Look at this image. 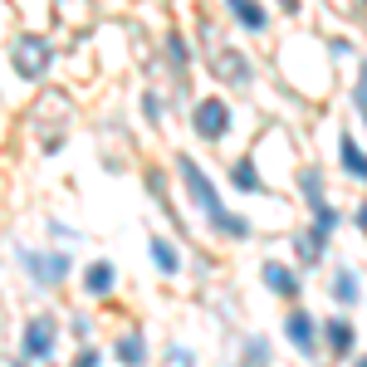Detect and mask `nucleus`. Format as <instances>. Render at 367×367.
<instances>
[{
	"instance_id": "obj_18",
	"label": "nucleus",
	"mask_w": 367,
	"mask_h": 367,
	"mask_svg": "<svg viewBox=\"0 0 367 367\" xmlns=\"http://www.w3.org/2000/svg\"><path fill=\"white\" fill-rule=\"evenodd\" d=\"M74 367H98V353H79V363Z\"/></svg>"
},
{
	"instance_id": "obj_12",
	"label": "nucleus",
	"mask_w": 367,
	"mask_h": 367,
	"mask_svg": "<svg viewBox=\"0 0 367 367\" xmlns=\"http://www.w3.org/2000/svg\"><path fill=\"white\" fill-rule=\"evenodd\" d=\"M235 20H245L250 30H260V25H265V10H255V5H235Z\"/></svg>"
},
{
	"instance_id": "obj_20",
	"label": "nucleus",
	"mask_w": 367,
	"mask_h": 367,
	"mask_svg": "<svg viewBox=\"0 0 367 367\" xmlns=\"http://www.w3.org/2000/svg\"><path fill=\"white\" fill-rule=\"evenodd\" d=\"M15 367H25V363H15Z\"/></svg>"
},
{
	"instance_id": "obj_14",
	"label": "nucleus",
	"mask_w": 367,
	"mask_h": 367,
	"mask_svg": "<svg viewBox=\"0 0 367 367\" xmlns=\"http://www.w3.org/2000/svg\"><path fill=\"white\" fill-rule=\"evenodd\" d=\"M235 186H260V176H255V166H250V162L235 166Z\"/></svg>"
},
{
	"instance_id": "obj_5",
	"label": "nucleus",
	"mask_w": 367,
	"mask_h": 367,
	"mask_svg": "<svg viewBox=\"0 0 367 367\" xmlns=\"http://www.w3.org/2000/svg\"><path fill=\"white\" fill-rule=\"evenodd\" d=\"M225 118H230V113H225L220 98H206L201 108H196V127H201L206 137H220V132H225Z\"/></svg>"
},
{
	"instance_id": "obj_17",
	"label": "nucleus",
	"mask_w": 367,
	"mask_h": 367,
	"mask_svg": "<svg viewBox=\"0 0 367 367\" xmlns=\"http://www.w3.org/2000/svg\"><path fill=\"white\" fill-rule=\"evenodd\" d=\"M358 103H363V118H367V64H363V83H358Z\"/></svg>"
},
{
	"instance_id": "obj_13",
	"label": "nucleus",
	"mask_w": 367,
	"mask_h": 367,
	"mask_svg": "<svg viewBox=\"0 0 367 367\" xmlns=\"http://www.w3.org/2000/svg\"><path fill=\"white\" fill-rule=\"evenodd\" d=\"M333 294H338L343 304H353V299H358V284H353V275H338V284H333Z\"/></svg>"
},
{
	"instance_id": "obj_6",
	"label": "nucleus",
	"mask_w": 367,
	"mask_h": 367,
	"mask_svg": "<svg viewBox=\"0 0 367 367\" xmlns=\"http://www.w3.org/2000/svg\"><path fill=\"white\" fill-rule=\"evenodd\" d=\"M142 353H147V348H142V333H127V338H118V358L127 367H142Z\"/></svg>"
},
{
	"instance_id": "obj_10",
	"label": "nucleus",
	"mask_w": 367,
	"mask_h": 367,
	"mask_svg": "<svg viewBox=\"0 0 367 367\" xmlns=\"http://www.w3.org/2000/svg\"><path fill=\"white\" fill-rule=\"evenodd\" d=\"M83 284L93 289V294H103V289L113 284V270H108V265L98 260V265H88V280H83Z\"/></svg>"
},
{
	"instance_id": "obj_15",
	"label": "nucleus",
	"mask_w": 367,
	"mask_h": 367,
	"mask_svg": "<svg viewBox=\"0 0 367 367\" xmlns=\"http://www.w3.org/2000/svg\"><path fill=\"white\" fill-rule=\"evenodd\" d=\"M328 338H333V348H348V324H333V328H328Z\"/></svg>"
},
{
	"instance_id": "obj_16",
	"label": "nucleus",
	"mask_w": 367,
	"mask_h": 367,
	"mask_svg": "<svg viewBox=\"0 0 367 367\" xmlns=\"http://www.w3.org/2000/svg\"><path fill=\"white\" fill-rule=\"evenodd\" d=\"M314 216H319V225H324V230H328V225H333V220H338V216H333V206H319Z\"/></svg>"
},
{
	"instance_id": "obj_8",
	"label": "nucleus",
	"mask_w": 367,
	"mask_h": 367,
	"mask_svg": "<svg viewBox=\"0 0 367 367\" xmlns=\"http://www.w3.org/2000/svg\"><path fill=\"white\" fill-rule=\"evenodd\" d=\"M343 166H348L353 176H367V157L358 152V142H353V137H343Z\"/></svg>"
},
{
	"instance_id": "obj_2",
	"label": "nucleus",
	"mask_w": 367,
	"mask_h": 367,
	"mask_svg": "<svg viewBox=\"0 0 367 367\" xmlns=\"http://www.w3.org/2000/svg\"><path fill=\"white\" fill-rule=\"evenodd\" d=\"M44 64H49V49H44L40 40H20V44H15V69H20L25 79L44 74Z\"/></svg>"
},
{
	"instance_id": "obj_4",
	"label": "nucleus",
	"mask_w": 367,
	"mask_h": 367,
	"mask_svg": "<svg viewBox=\"0 0 367 367\" xmlns=\"http://www.w3.org/2000/svg\"><path fill=\"white\" fill-rule=\"evenodd\" d=\"M49 348H54V324L35 319V324L25 328V358H49Z\"/></svg>"
},
{
	"instance_id": "obj_1",
	"label": "nucleus",
	"mask_w": 367,
	"mask_h": 367,
	"mask_svg": "<svg viewBox=\"0 0 367 367\" xmlns=\"http://www.w3.org/2000/svg\"><path fill=\"white\" fill-rule=\"evenodd\" d=\"M25 265L35 270L40 284H59L69 275V255H35V250H25Z\"/></svg>"
},
{
	"instance_id": "obj_3",
	"label": "nucleus",
	"mask_w": 367,
	"mask_h": 367,
	"mask_svg": "<svg viewBox=\"0 0 367 367\" xmlns=\"http://www.w3.org/2000/svg\"><path fill=\"white\" fill-rule=\"evenodd\" d=\"M181 176H186V186H191V196H196V201H201L206 211H211V220H220L225 211H220V201H216V186H211V181H206V176H201V171H196V166H191V162H181Z\"/></svg>"
},
{
	"instance_id": "obj_7",
	"label": "nucleus",
	"mask_w": 367,
	"mask_h": 367,
	"mask_svg": "<svg viewBox=\"0 0 367 367\" xmlns=\"http://www.w3.org/2000/svg\"><path fill=\"white\" fill-rule=\"evenodd\" d=\"M289 338H294V343L309 353V348H314V324H309L304 314H294V319H289Z\"/></svg>"
},
{
	"instance_id": "obj_11",
	"label": "nucleus",
	"mask_w": 367,
	"mask_h": 367,
	"mask_svg": "<svg viewBox=\"0 0 367 367\" xmlns=\"http://www.w3.org/2000/svg\"><path fill=\"white\" fill-rule=\"evenodd\" d=\"M152 260H157L162 270H176V265H181V260H176V250H171L166 240H152Z\"/></svg>"
},
{
	"instance_id": "obj_9",
	"label": "nucleus",
	"mask_w": 367,
	"mask_h": 367,
	"mask_svg": "<svg viewBox=\"0 0 367 367\" xmlns=\"http://www.w3.org/2000/svg\"><path fill=\"white\" fill-rule=\"evenodd\" d=\"M265 280H270V289H280V294H294V275L289 270H280V265H265Z\"/></svg>"
},
{
	"instance_id": "obj_19",
	"label": "nucleus",
	"mask_w": 367,
	"mask_h": 367,
	"mask_svg": "<svg viewBox=\"0 0 367 367\" xmlns=\"http://www.w3.org/2000/svg\"><path fill=\"white\" fill-rule=\"evenodd\" d=\"M363 225H367V206H363Z\"/></svg>"
},
{
	"instance_id": "obj_21",
	"label": "nucleus",
	"mask_w": 367,
	"mask_h": 367,
	"mask_svg": "<svg viewBox=\"0 0 367 367\" xmlns=\"http://www.w3.org/2000/svg\"><path fill=\"white\" fill-rule=\"evenodd\" d=\"M358 367H367V363H358Z\"/></svg>"
}]
</instances>
